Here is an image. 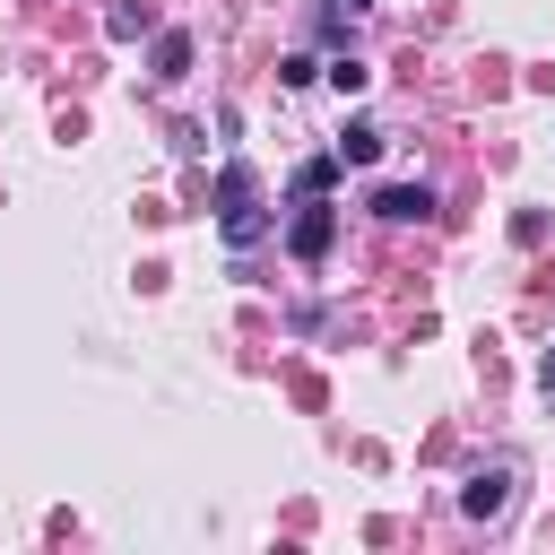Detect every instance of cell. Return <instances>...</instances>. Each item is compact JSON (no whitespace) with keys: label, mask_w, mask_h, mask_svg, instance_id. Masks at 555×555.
Segmentation results:
<instances>
[{"label":"cell","mask_w":555,"mask_h":555,"mask_svg":"<svg viewBox=\"0 0 555 555\" xmlns=\"http://www.w3.org/2000/svg\"><path fill=\"white\" fill-rule=\"evenodd\" d=\"M217 225H225V243H234V251H251V243L269 234V208L251 199V173H243V165H225V173H217Z\"/></svg>","instance_id":"6da1fadb"},{"label":"cell","mask_w":555,"mask_h":555,"mask_svg":"<svg viewBox=\"0 0 555 555\" xmlns=\"http://www.w3.org/2000/svg\"><path fill=\"white\" fill-rule=\"evenodd\" d=\"M330 243H338V208H330V199H304V208L286 217V251H295V260L312 269V260H321Z\"/></svg>","instance_id":"7a4b0ae2"},{"label":"cell","mask_w":555,"mask_h":555,"mask_svg":"<svg viewBox=\"0 0 555 555\" xmlns=\"http://www.w3.org/2000/svg\"><path fill=\"white\" fill-rule=\"evenodd\" d=\"M373 217H390V225H425V217H434V191H425V182H382V191H373Z\"/></svg>","instance_id":"3957f363"},{"label":"cell","mask_w":555,"mask_h":555,"mask_svg":"<svg viewBox=\"0 0 555 555\" xmlns=\"http://www.w3.org/2000/svg\"><path fill=\"white\" fill-rule=\"evenodd\" d=\"M503 503H512V477H503V468H486V477L460 486V512H468V520H494Z\"/></svg>","instance_id":"277c9868"},{"label":"cell","mask_w":555,"mask_h":555,"mask_svg":"<svg viewBox=\"0 0 555 555\" xmlns=\"http://www.w3.org/2000/svg\"><path fill=\"white\" fill-rule=\"evenodd\" d=\"M147 69H156V78H191V35H182V26H165V35L147 43Z\"/></svg>","instance_id":"5b68a950"},{"label":"cell","mask_w":555,"mask_h":555,"mask_svg":"<svg viewBox=\"0 0 555 555\" xmlns=\"http://www.w3.org/2000/svg\"><path fill=\"white\" fill-rule=\"evenodd\" d=\"M373 156H382V130H373V121L356 113V121L338 130V165H373Z\"/></svg>","instance_id":"8992f818"},{"label":"cell","mask_w":555,"mask_h":555,"mask_svg":"<svg viewBox=\"0 0 555 555\" xmlns=\"http://www.w3.org/2000/svg\"><path fill=\"white\" fill-rule=\"evenodd\" d=\"M295 191H304V199H330V191H338V147L312 156V165H295Z\"/></svg>","instance_id":"52a82bcc"},{"label":"cell","mask_w":555,"mask_h":555,"mask_svg":"<svg viewBox=\"0 0 555 555\" xmlns=\"http://www.w3.org/2000/svg\"><path fill=\"white\" fill-rule=\"evenodd\" d=\"M321 78H330L338 95H364V87H373V69H364L356 52H338V61H321Z\"/></svg>","instance_id":"ba28073f"},{"label":"cell","mask_w":555,"mask_h":555,"mask_svg":"<svg viewBox=\"0 0 555 555\" xmlns=\"http://www.w3.org/2000/svg\"><path fill=\"white\" fill-rule=\"evenodd\" d=\"M147 26H156V17H147V0H121V9H113V35H121V43H130V35H147Z\"/></svg>","instance_id":"9c48e42d"},{"label":"cell","mask_w":555,"mask_h":555,"mask_svg":"<svg viewBox=\"0 0 555 555\" xmlns=\"http://www.w3.org/2000/svg\"><path fill=\"white\" fill-rule=\"evenodd\" d=\"M538 390H546V399H555V356H546V373H538Z\"/></svg>","instance_id":"30bf717a"}]
</instances>
